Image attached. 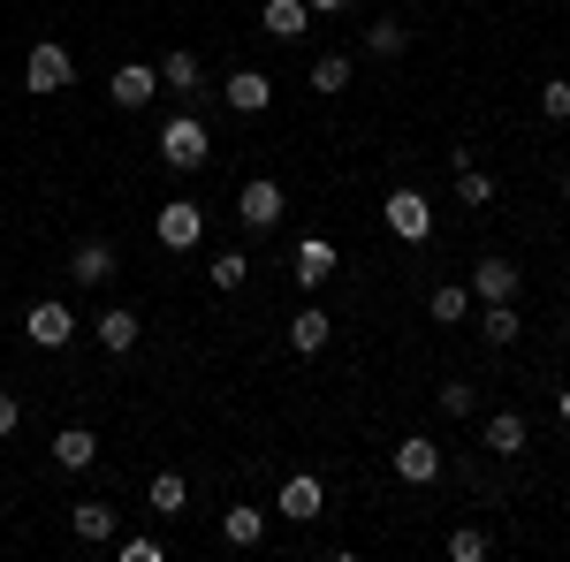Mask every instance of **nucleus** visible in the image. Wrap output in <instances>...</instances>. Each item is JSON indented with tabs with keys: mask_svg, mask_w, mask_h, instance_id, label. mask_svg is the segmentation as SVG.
Segmentation results:
<instances>
[{
	"mask_svg": "<svg viewBox=\"0 0 570 562\" xmlns=\"http://www.w3.org/2000/svg\"><path fill=\"white\" fill-rule=\"evenodd\" d=\"M153 69H160V91H176L183 107H190V99L206 91V69H198V53H190V46H176V53H160Z\"/></svg>",
	"mask_w": 570,
	"mask_h": 562,
	"instance_id": "12",
	"label": "nucleus"
},
{
	"mask_svg": "<svg viewBox=\"0 0 570 562\" xmlns=\"http://www.w3.org/2000/svg\"><path fill=\"white\" fill-rule=\"evenodd\" d=\"M540 115L570 130V85H563V77H548V85H540Z\"/></svg>",
	"mask_w": 570,
	"mask_h": 562,
	"instance_id": "31",
	"label": "nucleus"
},
{
	"mask_svg": "<svg viewBox=\"0 0 570 562\" xmlns=\"http://www.w3.org/2000/svg\"><path fill=\"white\" fill-rule=\"evenodd\" d=\"M456 198H464V206H494V175H480V168H456Z\"/></svg>",
	"mask_w": 570,
	"mask_h": 562,
	"instance_id": "30",
	"label": "nucleus"
},
{
	"mask_svg": "<svg viewBox=\"0 0 570 562\" xmlns=\"http://www.w3.org/2000/svg\"><path fill=\"white\" fill-rule=\"evenodd\" d=\"M556 411H563V426H570V388H563V395H556Z\"/></svg>",
	"mask_w": 570,
	"mask_h": 562,
	"instance_id": "35",
	"label": "nucleus"
},
{
	"mask_svg": "<svg viewBox=\"0 0 570 562\" xmlns=\"http://www.w3.org/2000/svg\"><path fill=\"white\" fill-rule=\"evenodd\" d=\"M145 502H153V517H183V510H190V486H183V472H153Z\"/></svg>",
	"mask_w": 570,
	"mask_h": 562,
	"instance_id": "23",
	"label": "nucleus"
},
{
	"mask_svg": "<svg viewBox=\"0 0 570 562\" xmlns=\"http://www.w3.org/2000/svg\"><path fill=\"white\" fill-rule=\"evenodd\" d=\"M381 214H389V228L403 236V244H426V236H434V206H426V190H389Z\"/></svg>",
	"mask_w": 570,
	"mask_h": 562,
	"instance_id": "6",
	"label": "nucleus"
},
{
	"mask_svg": "<svg viewBox=\"0 0 570 562\" xmlns=\"http://www.w3.org/2000/svg\"><path fill=\"white\" fill-rule=\"evenodd\" d=\"M403 46H411V31H403L395 16H381V23H365V53H373V61H395Z\"/></svg>",
	"mask_w": 570,
	"mask_h": 562,
	"instance_id": "26",
	"label": "nucleus"
},
{
	"mask_svg": "<svg viewBox=\"0 0 570 562\" xmlns=\"http://www.w3.org/2000/svg\"><path fill=\"white\" fill-rule=\"evenodd\" d=\"M53 464H61V472H91V464H99V433L91 426H61L53 433Z\"/></svg>",
	"mask_w": 570,
	"mask_h": 562,
	"instance_id": "18",
	"label": "nucleus"
},
{
	"mask_svg": "<svg viewBox=\"0 0 570 562\" xmlns=\"http://www.w3.org/2000/svg\"><path fill=\"white\" fill-rule=\"evenodd\" d=\"M289 274H297V289H327V282H335V244H327V236H305V244H297V252H289Z\"/></svg>",
	"mask_w": 570,
	"mask_h": 562,
	"instance_id": "11",
	"label": "nucleus"
},
{
	"mask_svg": "<svg viewBox=\"0 0 570 562\" xmlns=\"http://www.w3.org/2000/svg\"><path fill=\"white\" fill-rule=\"evenodd\" d=\"M91 327H99V349H107V357H130L137 335H145V319H137L130 304H107V312H99Z\"/></svg>",
	"mask_w": 570,
	"mask_h": 562,
	"instance_id": "14",
	"label": "nucleus"
},
{
	"mask_svg": "<svg viewBox=\"0 0 570 562\" xmlns=\"http://www.w3.org/2000/svg\"><path fill=\"white\" fill-rule=\"evenodd\" d=\"M480 335L494 349H510L518 335H525V319H518V304H487V319H480Z\"/></svg>",
	"mask_w": 570,
	"mask_h": 562,
	"instance_id": "25",
	"label": "nucleus"
},
{
	"mask_svg": "<svg viewBox=\"0 0 570 562\" xmlns=\"http://www.w3.org/2000/svg\"><path fill=\"white\" fill-rule=\"evenodd\" d=\"M69 532H77L85 548H99V540L122 532V517H115V502H77V510H69Z\"/></svg>",
	"mask_w": 570,
	"mask_h": 562,
	"instance_id": "19",
	"label": "nucleus"
},
{
	"mask_svg": "<svg viewBox=\"0 0 570 562\" xmlns=\"http://www.w3.org/2000/svg\"><path fill=\"white\" fill-rule=\"evenodd\" d=\"M153 91H160V69H153V61H122V69L107 77V99H115L122 115H137V107H153Z\"/></svg>",
	"mask_w": 570,
	"mask_h": 562,
	"instance_id": "8",
	"label": "nucleus"
},
{
	"mask_svg": "<svg viewBox=\"0 0 570 562\" xmlns=\"http://www.w3.org/2000/svg\"><path fill=\"white\" fill-rule=\"evenodd\" d=\"M525 441H532V426H525V411H487V456H525Z\"/></svg>",
	"mask_w": 570,
	"mask_h": 562,
	"instance_id": "16",
	"label": "nucleus"
},
{
	"mask_svg": "<svg viewBox=\"0 0 570 562\" xmlns=\"http://www.w3.org/2000/svg\"><path fill=\"white\" fill-rule=\"evenodd\" d=\"M153 236H160V252H198V244H206V214H198L190 198H176V206L153 214Z\"/></svg>",
	"mask_w": 570,
	"mask_h": 562,
	"instance_id": "4",
	"label": "nucleus"
},
{
	"mask_svg": "<svg viewBox=\"0 0 570 562\" xmlns=\"http://www.w3.org/2000/svg\"><path fill=\"white\" fill-rule=\"evenodd\" d=\"M312 16H335V8H351V0H305Z\"/></svg>",
	"mask_w": 570,
	"mask_h": 562,
	"instance_id": "34",
	"label": "nucleus"
},
{
	"mask_svg": "<svg viewBox=\"0 0 570 562\" xmlns=\"http://www.w3.org/2000/svg\"><path fill=\"white\" fill-rule=\"evenodd\" d=\"M16 426H23V403H16V395L0 388V441H8V433H16Z\"/></svg>",
	"mask_w": 570,
	"mask_h": 562,
	"instance_id": "32",
	"label": "nucleus"
},
{
	"mask_svg": "<svg viewBox=\"0 0 570 562\" xmlns=\"http://www.w3.org/2000/svg\"><path fill=\"white\" fill-rule=\"evenodd\" d=\"M274 510H282L289 524H320V517H327V486H320L312 472H289V479H282V502H274Z\"/></svg>",
	"mask_w": 570,
	"mask_h": 562,
	"instance_id": "7",
	"label": "nucleus"
},
{
	"mask_svg": "<svg viewBox=\"0 0 570 562\" xmlns=\"http://www.w3.org/2000/svg\"><path fill=\"white\" fill-rule=\"evenodd\" d=\"M327 335H335V319H327L320 304H305V312L289 319V349H297V357H320V349H327Z\"/></svg>",
	"mask_w": 570,
	"mask_h": 562,
	"instance_id": "21",
	"label": "nucleus"
},
{
	"mask_svg": "<svg viewBox=\"0 0 570 562\" xmlns=\"http://www.w3.org/2000/svg\"><path fill=\"white\" fill-rule=\"evenodd\" d=\"M122 562H160V540H122Z\"/></svg>",
	"mask_w": 570,
	"mask_h": 562,
	"instance_id": "33",
	"label": "nucleus"
},
{
	"mask_svg": "<svg viewBox=\"0 0 570 562\" xmlns=\"http://www.w3.org/2000/svg\"><path fill=\"white\" fill-rule=\"evenodd\" d=\"M487 548H494L487 524H456V532H449V562H487Z\"/></svg>",
	"mask_w": 570,
	"mask_h": 562,
	"instance_id": "27",
	"label": "nucleus"
},
{
	"mask_svg": "<svg viewBox=\"0 0 570 562\" xmlns=\"http://www.w3.org/2000/svg\"><path fill=\"white\" fill-rule=\"evenodd\" d=\"M153 145H160V160H168V168H176V175H198V168H206V160H214V130H206V122H198L190 107H183V115H168Z\"/></svg>",
	"mask_w": 570,
	"mask_h": 562,
	"instance_id": "1",
	"label": "nucleus"
},
{
	"mask_svg": "<svg viewBox=\"0 0 570 562\" xmlns=\"http://www.w3.org/2000/svg\"><path fill=\"white\" fill-rule=\"evenodd\" d=\"M220 99H228V115H266V107H274V77H266V69H236V77L220 85Z\"/></svg>",
	"mask_w": 570,
	"mask_h": 562,
	"instance_id": "13",
	"label": "nucleus"
},
{
	"mask_svg": "<svg viewBox=\"0 0 570 562\" xmlns=\"http://www.w3.org/2000/svg\"><path fill=\"white\" fill-rule=\"evenodd\" d=\"M426 312H434V327H464L472 319V289L464 282H434L426 289Z\"/></svg>",
	"mask_w": 570,
	"mask_h": 562,
	"instance_id": "20",
	"label": "nucleus"
},
{
	"mask_svg": "<svg viewBox=\"0 0 570 562\" xmlns=\"http://www.w3.org/2000/svg\"><path fill=\"white\" fill-rule=\"evenodd\" d=\"M23 335H31L39 349H69V343H77V312H69L61 297H46V304L23 312Z\"/></svg>",
	"mask_w": 570,
	"mask_h": 562,
	"instance_id": "5",
	"label": "nucleus"
},
{
	"mask_svg": "<svg viewBox=\"0 0 570 562\" xmlns=\"http://www.w3.org/2000/svg\"><path fill=\"white\" fill-rule=\"evenodd\" d=\"M563 206H570V175H563Z\"/></svg>",
	"mask_w": 570,
	"mask_h": 562,
	"instance_id": "36",
	"label": "nucleus"
},
{
	"mask_svg": "<svg viewBox=\"0 0 570 562\" xmlns=\"http://www.w3.org/2000/svg\"><path fill=\"white\" fill-rule=\"evenodd\" d=\"M389 464H395V479H411V486H434V479H441V448L426 441V433H403Z\"/></svg>",
	"mask_w": 570,
	"mask_h": 562,
	"instance_id": "9",
	"label": "nucleus"
},
{
	"mask_svg": "<svg viewBox=\"0 0 570 562\" xmlns=\"http://www.w3.org/2000/svg\"><path fill=\"white\" fill-rule=\"evenodd\" d=\"M464 289H472L480 304H518V266H510V259H480Z\"/></svg>",
	"mask_w": 570,
	"mask_h": 562,
	"instance_id": "15",
	"label": "nucleus"
},
{
	"mask_svg": "<svg viewBox=\"0 0 570 562\" xmlns=\"http://www.w3.org/2000/svg\"><path fill=\"white\" fill-rule=\"evenodd\" d=\"M244 282H252V259H244V252H220V259H214V289H228V297H236Z\"/></svg>",
	"mask_w": 570,
	"mask_h": 562,
	"instance_id": "29",
	"label": "nucleus"
},
{
	"mask_svg": "<svg viewBox=\"0 0 570 562\" xmlns=\"http://www.w3.org/2000/svg\"><path fill=\"white\" fill-rule=\"evenodd\" d=\"M563 343H570V319H563Z\"/></svg>",
	"mask_w": 570,
	"mask_h": 562,
	"instance_id": "37",
	"label": "nucleus"
},
{
	"mask_svg": "<svg viewBox=\"0 0 570 562\" xmlns=\"http://www.w3.org/2000/svg\"><path fill=\"white\" fill-rule=\"evenodd\" d=\"M434 403L449 411V418H472V411H480V388H472V381H441Z\"/></svg>",
	"mask_w": 570,
	"mask_h": 562,
	"instance_id": "28",
	"label": "nucleus"
},
{
	"mask_svg": "<svg viewBox=\"0 0 570 562\" xmlns=\"http://www.w3.org/2000/svg\"><path fill=\"white\" fill-rule=\"evenodd\" d=\"M259 31H266V39H282V46L305 39V31H312V8H305V0H266V8H259Z\"/></svg>",
	"mask_w": 570,
	"mask_h": 562,
	"instance_id": "17",
	"label": "nucleus"
},
{
	"mask_svg": "<svg viewBox=\"0 0 570 562\" xmlns=\"http://www.w3.org/2000/svg\"><path fill=\"white\" fill-rule=\"evenodd\" d=\"M220 540H228V548H259V540H266V510H252V502H236V510L220 517Z\"/></svg>",
	"mask_w": 570,
	"mask_h": 562,
	"instance_id": "24",
	"label": "nucleus"
},
{
	"mask_svg": "<svg viewBox=\"0 0 570 562\" xmlns=\"http://www.w3.org/2000/svg\"><path fill=\"white\" fill-rule=\"evenodd\" d=\"M69 282H77V289H107V282H115V244H107V236H85V244L69 252Z\"/></svg>",
	"mask_w": 570,
	"mask_h": 562,
	"instance_id": "10",
	"label": "nucleus"
},
{
	"mask_svg": "<svg viewBox=\"0 0 570 562\" xmlns=\"http://www.w3.org/2000/svg\"><path fill=\"white\" fill-rule=\"evenodd\" d=\"M351 77H357L351 53H320V61H312V91H320V99H343V91H351Z\"/></svg>",
	"mask_w": 570,
	"mask_h": 562,
	"instance_id": "22",
	"label": "nucleus"
},
{
	"mask_svg": "<svg viewBox=\"0 0 570 562\" xmlns=\"http://www.w3.org/2000/svg\"><path fill=\"white\" fill-rule=\"evenodd\" d=\"M77 85V61H69V46L61 39H39L31 53H23V91H39V99H53V91Z\"/></svg>",
	"mask_w": 570,
	"mask_h": 562,
	"instance_id": "2",
	"label": "nucleus"
},
{
	"mask_svg": "<svg viewBox=\"0 0 570 562\" xmlns=\"http://www.w3.org/2000/svg\"><path fill=\"white\" fill-rule=\"evenodd\" d=\"M282 206H289V198H282V183H274V175H252V183L236 190V220H244L252 236L282 228Z\"/></svg>",
	"mask_w": 570,
	"mask_h": 562,
	"instance_id": "3",
	"label": "nucleus"
}]
</instances>
